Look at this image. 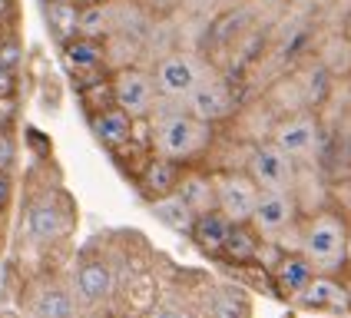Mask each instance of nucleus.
I'll return each mask as SVG.
<instances>
[{
	"label": "nucleus",
	"instance_id": "f257e3e1",
	"mask_svg": "<svg viewBox=\"0 0 351 318\" xmlns=\"http://www.w3.org/2000/svg\"><path fill=\"white\" fill-rule=\"evenodd\" d=\"M149 143L153 153L166 159H176L179 166L199 159L213 146V126L186 113V106L179 99L156 97V106L149 110Z\"/></svg>",
	"mask_w": 351,
	"mask_h": 318
},
{
	"label": "nucleus",
	"instance_id": "f03ea898",
	"mask_svg": "<svg viewBox=\"0 0 351 318\" xmlns=\"http://www.w3.org/2000/svg\"><path fill=\"white\" fill-rule=\"evenodd\" d=\"M345 236H348V222L341 216H335V212H315L298 229L295 252L308 262L312 272L338 276L341 265H345Z\"/></svg>",
	"mask_w": 351,
	"mask_h": 318
},
{
	"label": "nucleus",
	"instance_id": "7ed1b4c3",
	"mask_svg": "<svg viewBox=\"0 0 351 318\" xmlns=\"http://www.w3.org/2000/svg\"><path fill=\"white\" fill-rule=\"evenodd\" d=\"M70 229H73V206L63 193L47 189L30 199L27 216H23V236L34 245H53L70 236Z\"/></svg>",
	"mask_w": 351,
	"mask_h": 318
},
{
	"label": "nucleus",
	"instance_id": "20e7f679",
	"mask_svg": "<svg viewBox=\"0 0 351 318\" xmlns=\"http://www.w3.org/2000/svg\"><path fill=\"white\" fill-rule=\"evenodd\" d=\"M110 93H113V106H119L126 117L146 119L149 110L156 106V83L153 73L139 70V66H119L110 77Z\"/></svg>",
	"mask_w": 351,
	"mask_h": 318
},
{
	"label": "nucleus",
	"instance_id": "39448f33",
	"mask_svg": "<svg viewBox=\"0 0 351 318\" xmlns=\"http://www.w3.org/2000/svg\"><path fill=\"white\" fill-rule=\"evenodd\" d=\"M215 176V212L232 225H249L258 202V186L249 173H213Z\"/></svg>",
	"mask_w": 351,
	"mask_h": 318
},
{
	"label": "nucleus",
	"instance_id": "423d86ee",
	"mask_svg": "<svg viewBox=\"0 0 351 318\" xmlns=\"http://www.w3.org/2000/svg\"><path fill=\"white\" fill-rule=\"evenodd\" d=\"M117 295V272L103 256H86L73 278V302L77 308L97 312Z\"/></svg>",
	"mask_w": 351,
	"mask_h": 318
},
{
	"label": "nucleus",
	"instance_id": "0eeeda50",
	"mask_svg": "<svg viewBox=\"0 0 351 318\" xmlns=\"http://www.w3.org/2000/svg\"><path fill=\"white\" fill-rule=\"evenodd\" d=\"M206 73H209V70L195 57H189V53H169V57H162L156 63L153 83H156V93L162 99H179V103H182Z\"/></svg>",
	"mask_w": 351,
	"mask_h": 318
},
{
	"label": "nucleus",
	"instance_id": "6e6552de",
	"mask_svg": "<svg viewBox=\"0 0 351 318\" xmlns=\"http://www.w3.org/2000/svg\"><path fill=\"white\" fill-rule=\"evenodd\" d=\"M252 182L262 193H292L295 186V159L285 156L275 143H265L252 149L249 156V169H245Z\"/></svg>",
	"mask_w": 351,
	"mask_h": 318
},
{
	"label": "nucleus",
	"instance_id": "1a4fd4ad",
	"mask_svg": "<svg viewBox=\"0 0 351 318\" xmlns=\"http://www.w3.org/2000/svg\"><path fill=\"white\" fill-rule=\"evenodd\" d=\"M182 106H186V113H193L195 119L215 126V123H222V119L232 117L235 99H232V90H229L222 80H215L206 73V77L193 86V93L182 99Z\"/></svg>",
	"mask_w": 351,
	"mask_h": 318
},
{
	"label": "nucleus",
	"instance_id": "9d476101",
	"mask_svg": "<svg viewBox=\"0 0 351 318\" xmlns=\"http://www.w3.org/2000/svg\"><path fill=\"white\" fill-rule=\"evenodd\" d=\"M295 216H298V202L292 199V193H258L249 229L258 238H275L292 229Z\"/></svg>",
	"mask_w": 351,
	"mask_h": 318
},
{
	"label": "nucleus",
	"instance_id": "9b49d317",
	"mask_svg": "<svg viewBox=\"0 0 351 318\" xmlns=\"http://www.w3.org/2000/svg\"><path fill=\"white\" fill-rule=\"evenodd\" d=\"M292 302L308 312H348L351 308L348 289L335 276H322V272H312L308 282L292 295Z\"/></svg>",
	"mask_w": 351,
	"mask_h": 318
},
{
	"label": "nucleus",
	"instance_id": "f8f14e48",
	"mask_svg": "<svg viewBox=\"0 0 351 318\" xmlns=\"http://www.w3.org/2000/svg\"><path fill=\"white\" fill-rule=\"evenodd\" d=\"M318 139H322V133H318V123L312 117H292L278 123L272 143L295 162H308L318 153Z\"/></svg>",
	"mask_w": 351,
	"mask_h": 318
},
{
	"label": "nucleus",
	"instance_id": "ddd939ff",
	"mask_svg": "<svg viewBox=\"0 0 351 318\" xmlns=\"http://www.w3.org/2000/svg\"><path fill=\"white\" fill-rule=\"evenodd\" d=\"M90 130L93 136L106 146V149H123L126 143H133V130H136V119L126 117L119 106H106V110H97L90 117Z\"/></svg>",
	"mask_w": 351,
	"mask_h": 318
},
{
	"label": "nucleus",
	"instance_id": "4468645a",
	"mask_svg": "<svg viewBox=\"0 0 351 318\" xmlns=\"http://www.w3.org/2000/svg\"><path fill=\"white\" fill-rule=\"evenodd\" d=\"M179 176H182V166L176 159H166V156H159V153H153V156L146 159L143 173H139V193L146 199H159V196H166V193H176Z\"/></svg>",
	"mask_w": 351,
	"mask_h": 318
},
{
	"label": "nucleus",
	"instance_id": "2eb2a0df",
	"mask_svg": "<svg viewBox=\"0 0 351 318\" xmlns=\"http://www.w3.org/2000/svg\"><path fill=\"white\" fill-rule=\"evenodd\" d=\"M63 63L73 77H93L106 63V43L90 37H73L63 43Z\"/></svg>",
	"mask_w": 351,
	"mask_h": 318
},
{
	"label": "nucleus",
	"instance_id": "dca6fc26",
	"mask_svg": "<svg viewBox=\"0 0 351 318\" xmlns=\"http://www.w3.org/2000/svg\"><path fill=\"white\" fill-rule=\"evenodd\" d=\"M176 193L186 199V206L193 209L195 216L215 212V176L213 173H202V169H182Z\"/></svg>",
	"mask_w": 351,
	"mask_h": 318
},
{
	"label": "nucleus",
	"instance_id": "f3484780",
	"mask_svg": "<svg viewBox=\"0 0 351 318\" xmlns=\"http://www.w3.org/2000/svg\"><path fill=\"white\" fill-rule=\"evenodd\" d=\"M149 212L169 232H179V236H189L193 232L195 212L186 206V199L179 196V193H166V196H159V199H149Z\"/></svg>",
	"mask_w": 351,
	"mask_h": 318
},
{
	"label": "nucleus",
	"instance_id": "a211bd4d",
	"mask_svg": "<svg viewBox=\"0 0 351 318\" xmlns=\"http://www.w3.org/2000/svg\"><path fill=\"white\" fill-rule=\"evenodd\" d=\"M119 34V20H117V0H99L90 7H80V34L77 37L90 40H106Z\"/></svg>",
	"mask_w": 351,
	"mask_h": 318
},
{
	"label": "nucleus",
	"instance_id": "6ab92c4d",
	"mask_svg": "<svg viewBox=\"0 0 351 318\" xmlns=\"http://www.w3.org/2000/svg\"><path fill=\"white\" fill-rule=\"evenodd\" d=\"M229 232H232V222H229V219H222L219 212H202V216H195L189 238H193L206 256H222Z\"/></svg>",
	"mask_w": 351,
	"mask_h": 318
},
{
	"label": "nucleus",
	"instance_id": "aec40b11",
	"mask_svg": "<svg viewBox=\"0 0 351 318\" xmlns=\"http://www.w3.org/2000/svg\"><path fill=\"white\" fill-rule=\"evenodd\" d=\"M312 276V269H308V262L298 256V252H282V256L275 258L272 265V278H275V289L282 292V295L292 298L305 282Z\"/></svg>",
	"mask_w": 351,
	"mask_h": 318
},
{
	"label": "nucleus",
	"instance_id": "412c9836",
	"mask_svg": "<svg viewBox=\"0 0 351 318\" xmlns=\"http://www.w3.org/2000/svg\"><path fill=\"white\" fill-rule=\"evenodd\" d=\"M34 318H77L73 292H66L63 285L50 282V285L40 289L37 298H34Z\"/></svg>",
	"mask_w": 351,
	"mask_h": 318
},
{
	"label": "nucleus",
	"instance_id": "4be33fe9",
	"mask_svg": "<svg viewBox=\"0 0 351 318\" xmlns=\"http://www.w3.org/2000/svg\"><path fill=\"white\" fill-rule=\"evenodd\" d=\"M47 23L60 47L80 34V7L73 0H47Z\"/></svg>",
	"mask_w": 351,
	"mask_h": 318
},
{
	"label": "nucleus",
	"instance_id": "5701e85b",
	"mask_svg": "<svg viewBox=\"0 0 351 318\" xmlns=\"http://www.w3.org/2000/svg\"><path fill=\"white\" fill-rule=\"evenodd\" d=\"M258 242H262V238L255 236L249 225H232V232H229V238H226V249H222V256H226V258H235L239 265L255 262Z\"/></svg>",
	"mask_w": 351,
	"mask_h": 318
},
{
	"label": "nucleus",
	"instance_id": "b1692460",
	"mask_svg": "<svg viewBox=\"0 0 351 318\" xmlns=\"http://www.w3.org/2000/svg\"><path fill=\"white\" fill-rule=\"evenodd\" d=\"M17 162V139L10 130H0V173H14Z\"/></svg>",
	"mask_w": 351,
	"mask_h": 318
},
{
	"label": "nucleus",
	"instance_id": "393cba45",
	"mask_svg": "<svg viewBox=\"0 0 351 318\" xmlns=\"http://www.w3.org/2000/svg\"><path fill=\"white\" fill-rule=\"evenodd\" d=\"M0 63L7 66V70H17L20 63V47L14 37H0Z\"/></svg>",
	"mask_w": 351,
	"mask_h": 318
},
{
	"label": "nucleus",
	"instance_id": "a878e982",
	"mask_svg": "<svg viewBox=\"0 0 351 318\" xmlns=\"http://www.w3.org/2000/svg\"><path fill=\"white\" fill-rule=\"evenodd\" d=\"M14 119H17V99L14 93H7V97H0V130H10Z\"/></svg>",
	"mask_w": 351,
	"mask_h": 318
},
{
	"label": "nucleus",
	"instance_id": "bb28decb",
	"mask_svg": "<svg viewBox=\"0 0 351 318\" xmlns=\"http://www.w3.org/2000/svg\"><path fill=\"white\" fill-rule=\"evenodd\" d=\"M10 202H14V179L10 173H0V216L10 209Z\"/></svg>",
	"mask_w": 351,
	"mask_h": 318
},
{
	"label": "nucleus",
	"instance_id": "cd10ccee",
	"mask_svg": "<svg viewBox=\"0 0 351 318\" xmlns=\"http://www.w3.org/2000/svg\"><path fill=\"white\" fill-rule=\"evenodd\" d=\"M146 318H193V312H186L179 305H156V308H149Z\"/></svg>",
	"mask_w": 351,
	"mask_h": 318
},
{
	"label": "nucleus",
	"instance_id": "c85d7f7f",
	"mask_svg": "<svg viewBox=\"0 0 351 318\" xmlns=\"http://www.w3.org/2000/svg\"><path fill=\"white\" fill-rule=\"evenodd\" d=\"M14 86H17V73H14V70H7V66L0 63V97L14 93Z\"/></svg>",
	"mask_w": 351,
	"mask_h": 318
},
{
	"label": "nucleus",
	"instance_id": "c756f323",
	"mask_svg": "<svg viewBox=\"0 0 351 318\" xmlns=\"http://www.w3.org/2000/svg\"><path fill=\"white\" fill-rule=\"evenodd\" d=\"M10 14H14V0H0V27L10 20Z\"/></svg>",
	"mask_w": 351,
	"mask_h": 318
},
{
	"label": "nucleus",
	"instance_id": "7c9ffc66",
	"mask_svg": "<svg viewBox=\"0 0 351 318\" xmlns=\"http://www.w3.org/2000/svg\"><path fill=\"white\" fill-rule=\"evenodd\" d=\"M345 265L351 269V225H348V236H345Z\"/></svg>",
	"mask_w": 351,
	"mask_h": 318
},
{
	"label": "nucleus",
	"instance_id": "2f4dec72",
	"mask_svg": "<svg viewBox=\"0 0 351 318\" xmlns=\"http://www.w3.org/2000/svg\"><path fill=\"white\" fill-rule=\"evenodd\" d=\"M77 7H90V3H99V0H73Z\"/></svg>",
	"mask_w": 351,
	"mask_h": 318
},
{
	"label": "nucleus",
	"instance_id": "473e14b6",
	"mask_svg": "<svg viewBox=\"0 0 351 318\" xmlns=\"http://www.w3.org/2000/svg\"><path fill=\"white\" fill-rule=\"evenodd\" d=\"M345 289H348V302H351V282H348V285H345Z\"/></svg>",
	"mask_w": 351,
	"mask_h": 318
}]
</instances>
